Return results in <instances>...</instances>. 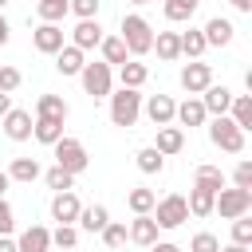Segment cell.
<instances>
[{"label": "cell", "instance_id": "7bdbcfd3", "mask_svg": "<svg viewBox=\"0 0 252 252\" xmlns=\"http://www.w3.org/2000/svg\"><path fill=\"white\" fill-rule=\"evenodd\" d=\"M232 181H236V189H248L252 193V161H240L232 169Z\"/></svg>", "mask_w": 252, "mask_h": 252}, {"label": "cell", "instance_id": "8d00e7d4", "mask_svg": "<svg viewBox=\"0 0 252 252\" xmlns=\"http://www.w3.org/2000/svg\"><path fill=\"white\" fill-rule=\"evenodd\" d=\"M232 244H240V248H248V244H252V220H248V213L232 220Z\"/></svg>", "mask_w": 252, "mask_h": 252}, {"label": "cell", "instance_id": "d6986e66", "mask_svg": "<svg viewBox=\"0 0 252 252\" xmlns=\"http://www.w3.org/2000/svg\"><path fill=\"white\" fill-rule=\"evenodd\" d=\"M16 248H20V252H51V232H47L43 224H32V228L20 232Z\"/></svg>", "mask_w": 252, "mask_h": 252}, {"label": "cell", "instance_id": "ab89813d", "mask_svg": "<svg viewBox=\"0 0 252 252\" xmlns=\"http://www.w3.org/2000/svg\"><path fill=\"white\" fill-rule=\"evenodd\" d=\"M189 252H220V240H217L213 232H197V236L189 240Z\"/></svg>", "mask_w": 252, "mask_h": 252}, {"label": "cell", "instance_id": "74e56055", "mask_svg": "<svg viewBox=\"0 0 252 252\" xmlns=\"http://www.w3.org/2000/svg\"><path fill=\"white\" fill-rule=\"evenodd\" d=\"M51 244H55V248H75V244H79V228H75V224H59V228L51 232Z\"/></svg>", "mask_w": 252, "mask_h": 252}, {"label": "cell", "instance_id": "f1b7e54d", "mask_svg": "<svg viewBox=\"0 0 252 252\" xmlns=\"http://www.w3.org/2000/svg\"><path fill=\"white\" fill-rule=\"evenodd\" d=\"M39 173L43 169L35 158H12V165H8V181H35Z\"/></svg>", "mask_w": 252, "mask_h": 252}, {"label": "cell", "instance_id": "cb8c5ba5", "mask_svg": "<svg viewBox=\"0 0 252 252\" xmlns=\"http://www.w3.org/2000/svg\"><path fill=\"white\" fill-rule=\"evenodd\" d=\"M173 118L181 122V126H205V106H201V98H185L177 110H173Z\"/></svg>", "mask_w": 252, "mask_h": 252}, {"label": "cell", "instance_id": "f546056e", "mask_svg": "<svg viewBox=\"0 0 252 252\" xmlns=\"http://www.w3.org/2000/svg\"><path fill=\"white\" fill-rule=\"evenodd\" d=\"M126 205H130V213H134V217H142V213H154V205H158V193L138 185V189H130V193H126Z\"/></svg>", "mask_w": 252, "mask_h": 252}, {"label": "cell", "instance_id": "30bf717a", "mask_svg": "<svg viewBox=\"0 0 252 252\" xmlns=\"http://www.w3.org/2000/svg\"><path fill=\"white\" fill-rule=\"evenodd\" d=\"M79 209H83V205H79L75 189L51 197V220H59V224H75V220H79Z\"/></svg>", "mask_w": 252, "mask_h": 252}, {"label": "cell", "instance_id": "ba28073f", "mask_svg": "<svg viewBox=\"0 0 252 252\" xmlns=\"http://www.w3.org/2000/svg\"><path fill=\"white\" fill-rule=\"evenodd\" d=\"M209 83H213V67H209V63L193 59V63H185V67H181V87L189 91V98H193V94H201Z\"/></svg>", "mask_w": 252, "mask_h": 252}, {"label": "cell", "instance_id": "1f68e13d", "mask_svg": "<svg viewBox=\"0 0 252 252\" xmlns=\"http://www.w3.org/2000/svg\"><path fill=\"white\" fill-rule=\"evenodd\" d=\"M35 12H39V20H43V24H59V20L71 12V0H39V4H35Z\"/></svg>", "mask_w": 252, "mask_h": 252}, {"label": "cell", "instance_id": "603a6c76", "mask_svg": "<svg viewBox=\"0 0 252 252\" xmlns=\"http://www.w3.org/2000/svg\"><path fill=\"white\" fill-rule=\"evenodd\" d=\"M118 79H122V87H126V91H138V87L150 79V67H146V63H134V59H126V63L118 67Z\"/></svg>", "mask_w": 252, "mask_h": 252}, {"label": "cell", "instance_id": "d590c367", "mask_svg": "<svg viewBox=\"0 0 252 252\" xmlns=\"http://www.w3.org/2000/svg\"><path fill=\"white\" fill-rule=\"evenodd\" d=\"M43 181H47V189H55V193H71V189H75V177H71L67 169H59V165H51V169L43 173Z\"/></svg>", "mask_w": 252, "mask_h": 252}, {"label": "cell", "instance_id": "8fae6325", "mask_svg": "<svg viewBox=\"0 0 252 252\" xmlns=\"http://www.w3.org/2000/svg\"><path fill=\"white\" fill-rule=\"evenodd\" d=\"M201 35H205V43H209V47H228V43H232V35H236V28H232V20L213 16V20L201 28Z\"/></svg>", "mask_w": 252, "mask_h": 252}, {"label": "cell", "instance_id": "83f0119b", "mask_svg": "<svg viewBox=\"0 0 252 252\" xmlns=\"http://www.w3.org/2000/svg\"><path fill=\"white\" fill-rule=\"evenodd\" d=\"M228 118H232V122H236L240 130H252V94H232Z\"/></svg>", "mask_w": 252, "mask_h": 252}, {"label": "cell", "instance_id": "5b68a950", "mask_svg": "<svg viewBox=\"0 0 252 252\" xmlns=\"http://www.w3.org/2000/svg\"><path fill=\"white\" fill-rule=\"evenodd\" d=\"M79 79H83V91L91 94V98H110V87H114V75H110V67L98 59V63H83V71H79Z\"/></svg>", "mask_w": 252, "mask_h": 252}, {"label": "cell", "instance_id": "f5cc1de1", "mask_svg": "<svg viewBox=\"0 0 252 252\" xmlns=\"http://www.w3.org/2000/svg\"><path fill=\"white\" fill-rule=\"evenodd\" d=\"M130 4H154V0H130Z\"/></svg>", "mask_w": 252, "mask_h": 252}, {"label": "cell", "instance_id": "8992f818", "mask_svg": "<svg viewBox=\"0 0 252 252\" xmlns=\"http://www.w3.org/2000/svg\"><path fill=\"white\" fill-rule=\"evenodd\" d=\"M138 114H142V94L138 91H118V94H110V122L114 126H134L138 122Z\"/></svg>", "mask_w": 252, "mask_h": 252}, {"label": "cell", "instance_id": "9a60e30c", "mask_svg": "<svg viewBox=\"0 0 252 252\" xmlns=\"http://www.w3.org/2000/svg\"><path fill=\"white\" fill-rule=\"evenodd\" d=\"M154 150H158L161 158L181 154V150H185V130H181V126H158V142H154Z\"/></svg>", "mask_w": 252, "mask_h": 252}, {"label": "cell", "instance_id": "3957f363", "mask_svg": "<svg viewBox=\"0 0 252 252\" xmlns=\"http://www.w3.org/2000/svg\"><path fill=\"white\" fill-rule=\"evenodd\" d=\"M51 150H55V165H59V169H67L71 177H75V173H83V169L91 165V158H87V146H83L79 138H67V134H63V138H59Z\"/></svg>", "mask_w": 252, "mask_h": 252}, {"label": "cell", "instance_id": "4fadbf2b", "mask_svg": "<svg viewBox=\"0 0 252 252\" xmlns=\"http://www.w3.org/2000/svg\"><path fill=\"white\" fill-rule=\"evenodd\" d=\"M32 43H35V51L55 55V51L63 47V28H59V24H39V28L32 32Z\"/></svg>", "mask_w": 252, "mask_h": 252}, {"label": "cell", "instance_id": "f907efd6", "mask_svg": "<svg viewBox=\"0 0 252 252\" xmlns=\"http://www.w3.org/2000/svg\"><path fill=\"white\" fill-rule=\"evenodd\" d=\"M8 185H12V181H8V173L0 169V197H4V189H8Z\"/></svg>", "mask_w": 252, "mask_h": 252}, {"label": "cell", "instance_id": "4dcf8cb0", "mask_svg": "<svg viewBox=\"0 0 252 252\" xmlns=\"http://www.w3.org/2000/svg\"><path fill=\"white\" fill-rule=\"evenodd\" d=\"M177 39H181V55H189V59H201L205 55V35H201V28H189V32H177Z\"/></svg>", "mask_w": 252, "mask_h": 252}, {"label": "cell", "instance_id": "7dc6e473", "mask_svg": "<svg viewBox=\"0 0 252 252\" xmlns=\"http://www.w3.org/2000/svg\"><path fill=\"white\" fill-rule=\"evenodd\" d=\"M0 252H20V248H16V240H12V236H0Z\"/></svg>", "mask_w": 252, "mask_h": 252}, {"label": "cell", "instance_id": "5bb4252c", "mask_svg": "<svg viewBox=\"0 0 252 252\" xmlns=\"http://www.w3.org/2000/svg\"><path fill=\"white\" fill-rule=\"evenodd\" d=\"M32 122H35V118H32L28 110H16V106H12V110L4 114V134H8L12 142H28V138H32Z\"/></svg>", "mask_w": 252, "mask_h": 252}, {"label": "cell", "instance_id": "7a4b0ae2", "mask_svg": "<svg viewBox=\"0 0 252 252\" xmlns=\"http://www.w3.org/2000/svg\"><path fill=\"white\" fill-rule=\"evenodd\" d=\"M209 142H213L217 150H224V154H240V150H244V130H240L228 114H220V118L209 122Z\"/></svg>", "mask_w": 252, "mask_h": 252}, {"label": "cell", "instance_id": "c3c4849f", "mask_svg": "<svg viewBox=\"0 0 252 252\" xmlns=\"http://www.w3.org/2000/svg\"><path fill=\"white\" fill-rule=\"evenodd\" d=\"M228 4H232L236 12H248V8H252V0H228Z\"/></svg>", "mask_w": 252, "mask_h": 252}, {"label": "cell", "instance_id": "2e32d148", "mask_svg": "<svg viewBox=\"0 0 252 252\" xmlns=\"http://www.w3.org/2000/svg\"><path fill=\"white\" fill-rule=\"evenodd\" d=\"M67 114H71V106H67V98H63V94H39V98H35V118L67 122Z\"/></svg>", "mask_w": 252, "mask_h": 252}, {"label": "cell", "instance_id": "816d5d0a", "mask_svg": "<svg viewBox=\"0 0 252 252\" xmlns=\"http://www.w3.org/2000/svg\"><path fill=\"white\" fill-rule=\"evenodd\" d=\"M220 252H248V248H240V244H228V248H220Z\"/></svg>", "mask_w": 252, "mask_h": 252}, {"label": "cell", "instance_id": "b9f144b4", "mask_svg": "<svg viewBox=\"0 0 252 252\" xmlns=\"http://www.w3.org/2000/svg\"><path fill=\"white\" fill-rule=\"evenodd\" d=\"M98 4L102 0H71V12L79 20H98Z\"/></svg>", "mask_w": 252, "mask_h": 252}, {"label": "cell", "instance_id": "4316f807", "mask_svg": "<svg viewBox=\"0 0 252 252\" xmlns=\"http://www.w3.org/2000/svg\"><path fill=\"white\" fill-rule=\"evenodd\" d=\"M154 47H158V59H165V63L181 59V39H177V32H158V35H154Z\"/></svg>", "mask_w": 252, "mask_h": 252}, {"label": "cell", "instance_id": "ffe728a7", "mask_svg": "<svg viewBox=\"0 0 252 252\" xmlns=\"http://www.w3.org/2000/svg\"><path fill=\"white\" fill-rule=\"evenodd\" d=\"M75 224L83 232H102L110 224V213H106V205H87V209H79V220Z\"/></svg>", "mask_w": 252, "mask_h": 252}, {"label": "cell", "instance_id": "db71d44e", "mask_svg": "<svg viewBox=\"0 0 252 252\" xmlns=\"http://www.w3.org/2000/svg\"><path fill=\"white\" fill-rule=\"evenodd\" d=\"M4 4H8V0H0V8H4Z\"/></svg>", "mask_w": 252, "mask_h": 252}, {"label": "cell", "instance_id": "484cf974", "mask_svg": "<svg viewBox=\"0 0 252 252\" xmlns=\"http://www.w3.org/2000/svg\"><path fill=\"white\" fill-rule=\"evenodd\" d=\"M193 189L220 193V189H224V173H220L217 165H197V173H193Z\"/></svg>", "mask_w": 252, "mask_h": 252}, {"label": "cell", "instance_id": "e575fe53", "mask_svg": "<svg viewBox=\"0 0 252 252\" xmlns=\"http://www.w3.org/2000/svg\"><path fill=\"white\" fill-rule=\"evenodd\" d=\"M134 158H138V169H142V173H161V165H165V158H161L154 146H142Z\"/></svg>", "mask_w": 252, "mask_h": 252}, {"label": "cell", "instance_id": "f6af8a7d", "mask_svg": "<svg viewBox=\"0 0 252 252\" xmlns=\"http://www.w3.org/2000/svg\"><path fill=\"white\" fill-rule=\"evenodd\" d=\"M150 252H181V248L169 244V240H158V244H150Z\"/></svg>", "mask_w": 252, "mask_h": 252}, {"label": "cell", "instance_id": "e0dca14e", "mask_svg": "<svg viewBox=\"0 0 252 252\" xmlns=\"http://www.w3.org/2000/svg\"><path fill=\"white\" fill-rule=\"evenodd\" d=\"M173 110H177V102H173L169 94H150V98H146V114H150L154 126H169V122H173Z\"/></svg>", "mask_w": 252, "mask_h": 252}, {"label": "cell", "instance_id": "60d3db41", "mask_svg": "<svg viewBox=\"0 0 252 252\" xmlns=\"http://www.w3.org/2000/svg\"><path fill=\"white\" fill-rule=\"evenodd\" d=\"M20 83H24V75H20L16 67H4V63H0V91H4V94H12Z\"/></svg>", "mask_w": 252, "mask_h": 252}, {"label": "cell", "instance_id": "d6a6232c", "mask_svg": "<svg viewBox=\"0 0 252 252\" xmlns=\"http://www.w3.org/2000/svg\"><path fill=\"white\" fill-rule=\"evenodd\" d=\"M213 197H217V193H209V189H189L185 205H189L193 217H209V213H213Z\"/></svg>", "mask_w": 252, "mask_h": 252}, {"label": "cell", "instance_id": "7402d4cb", "mask_svg": "<svg viewBox=\"0 0 252 252\" xmlns=\"http://www.w3.org/2000/svg\"><path fill=\"white\" fill-rule=\"evenodd\" d=\"M98 47H102V63H106V67H122V63L130 59L126 43H122L118 35H102V43H98Z\"/></svg>", "mask_w": 252, "mask_h": 252}, {"label": "cell", "instance_id": "ee69618b", "mask_svg": "<svg viewBox=\"0 0 252 252\" xmlns=\"http://www.w3.org/2000/svg\"><path fill=\"white\" fill-rule=\"evenodd\" d=\"M12 224H16V213H12V205L0 197V236H8V232H12Z\"/></svg>", "mask_w": 252, "mask_h": 252}, {"label": "cell", "instance_id": "277c9868", "mask_svg": "<svg viewBox=\"0 0 252 252\" xmlns=\"http://www.w3.org/2000/svg\"><path fill=\"white\" fill-rule=\"evenodd\" d=\"M154 224L158 228H181L185 220H189V205H185V197L181 193H169V197H161L158 205H154Z\"/></svg>", "mask_w": 252, "mask_h": 252}, {"label": "cell", "instance_id": "7c38bea8", "mask_svg": "<svg viewBox=\"0 0 252 252\" xmlns=\"http://www.w3.org/2000/svg\"><path fill=\"white\" fill-rule=\"evenodd\" d=\"M98 43H102V28H98V20H79L75 32H71V47L91 51V47H98Z\"/></svg>", "mask_w": 252, "mask_h": 252}, {"label": "cell", "instance_id": "44dd1931", "mask_svg": "<svg viewBox=\"0 0 252 252\" xmlns=\"http://www.w3.org/2000/svg\"><path fill=\"white\" fill-rule=\"evenodd\" d=\"M83 63H87V59H83V51H79V47H71V43H63V47L55 51V71H59V75H79V71H83Z\"/></svg>", "mask_w": 252, "mask_h": 252}, {"label": "cell", "instance_id": "f35d334b", "mask_svg": "<svg viewBox=\"0 0 252 252\" xmlns=\"http://www.w3.org/2000/svg\"><path fill=\"white\" fill-rule=\"evenodd\" d=\"M98 236H102V244H106V248H122V244H126V224L110 220V224H106Z\"/></svg>", "mask_w": 252, "mask_h": 252}, {"label": "cell", "instance_id": "ac0fdd59", "mask_svg": "<svg viewBox=\"0 0 252 252\" xmlns=\"http://www.w3.org/2000/svg\"><path fill=\"white\" fill-rule=\"evenodd\" d=\"M126 236H130L134 244H142V248L158 244V224H154V217H150V213L134 217V220H130V228H126Z\"/></svg>", "mask_w": 252, "mask_h": 252}, {"label": "cell", "instance_id": "52a82bcc", "mask_svg": "<svg viewBox=\"0 0 252 252\" xmlns=\"http://www.w3.org/2000/svg\"><path fill=\"white\" fill-rule=\"evenodd\" d=\"M252 209V193L248 189H220L217 197H213V213H220L224 220H236V217H244Z\"/></svg>", "mask_w": 252, "mask_h": 252}, {"label": "cell", "instance_id": "9c48e42d", "mask_svg": "<svg viewBox=\"0 0 252 252\" xmlns=\"http://www.w3.org/2000/svg\"><path fill=\"white\" fill-rule=\"evenodd\" d=\"M201 106H205V114L220 118V114H228V106H232V91H228V87H217V83H209V87L201 91Z\"/></svg>", "mask_w": 252, "mask_h": 252}, {"label": "cell", "instance_id": "836d02e7", "mask_svg": "<svg viewBox=\"0 0 252 252\" xmlns=\"http://www.w3.org/2000/svg\"><path fill=\"white\" fill-rule=\"evenodd\" d=\"M197 4H201V0H165V20H173V24H185V20L197 12Z\"/></svg>", "mask_w": 252, "mask_h": 252}, {"label": "cell", "instance_id": "d4e9b609", "mask_svg": "<svg viewBox=\"0 0 252 252\" xmlns=\"http://www.w3.org/2000/svg\"><path fill=\"white\" fill-rule=\"evenodd\" d=\"M32 138L43 142V146H55V142L63 138V122H55V118H35V122H32Z\"/></svg>", "mask_w": 252, "mask_h": 252}, {"label": "cell", "instance_id": "6da1fadb", "mask_svg": "<svg viewBox=\"0 0 252 252\" xmlns=\"http://www.w3.org/2000/svg\"><path fill=\"white\" fill-rule=\"evenodd\" d=\"M118 39L126 43L130 55H146V51H154V28H150V20L138 16V12L122 16V32H118Z\"/></svg>", "mask_w": 252, "mask_h": 252}, {"label": "cell", "instance_id": "681fc988", "mask_svg": "<svg viewBox=\"0 0 252 252\" xmlns=\"http://www.w3.org/2000/svg\"><path fill=\"white\" fill-rule=\"evenodd\" d=\"M4 43H8V20L0 16V47H4Z\"/></svg>", "mask_w": 252, "mask_h": 252}, {"label": "cell", "instance_id": "bcb514c9", "mask_svg": "<svg viewBox=\"0 0 252 252\" xmlns=\"http://www.w3.org/2000/svg\"><path fill=\"white\" fill-rule=\"evenodd\" d=\"M8 110H12V94H4V91H0V118H4Z\"/></svg>", "mask_w": 252, "mask_h": 252}]
</instances>
